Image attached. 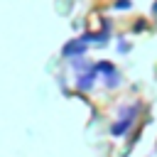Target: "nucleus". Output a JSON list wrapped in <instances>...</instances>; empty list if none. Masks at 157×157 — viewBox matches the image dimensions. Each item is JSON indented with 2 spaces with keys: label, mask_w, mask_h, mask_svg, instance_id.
Listing matches in <instances>:
<instances>
[]
</instances>
